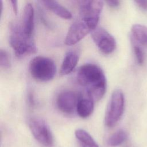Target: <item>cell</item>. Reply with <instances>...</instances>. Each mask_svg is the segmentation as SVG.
I'll return each mask as SVG.
<instances>
[{
	"label": "cell",
	"instance_id": "1",
	"mask_svg": "<svg viewBox=\"0 0 147 147\" xmlns=\"http://www.w3.org/2000/svg\"><path fill=\"white\" fill-rule=\"evenodd\" d=\"M79 83L85 88L87 96L94 102L99 100L106 91V78L102 69L97 64L82 65L76 75Z\"/></svg>",
	"mask_w": 147,
	"mask_h": 147
},
{
	"label": "cell",
	"instance_id": "2",
	"mask_svg": "<svg viewBox=\"0 0 147 147\" xmlns=\"http://www.w3.org/2000/svg\"><path fill=\"white\" fill-rule=\"evenodd\" d=\"M9 28V42L17 57H22L37 52L33 37L28 36L24 32L21 24L13 22Z\"/></svg>",
	"mask_w": 147,
	"mask_h": 147
},
{
	"label": "cell",
	"instance_id": "3",
	"mask_svg": "<svg viewBox=\"0 0 147 147\" xmlns=\"http://www.w3.org/2000/svg\"><path fill=\"white\" fill-rule=\"evenodd\" d=\"M29 71L34 79L47 82L53 79L56 72V66L54 61L51 58L37 56L30 60Z\"/></svg>",
	"mask_w": 147,
	"mask_h": 147
},
{
	"label": "cell",
	"instance_id": "4",
	"mask_svg": "<svg viewBox=\"0 0 147 147\" xmlns=\"http://www.w3.org/2000/svg\"><path fill=\"white\" fill-rule=\"evenodd\" d=\"M125 96L120 89L115 90L110 97L105 117L107 127H113L119 121L124 112Z\"/></svg>",
	"mask_w": 147,
	"mask_h": 147
},
{
	"label": "cell",
	"instance_id": "5",
	"mask_svg": "<svg viewBox=\"0 0 147 147\" xmlns=\"http://www.w3.org/2000/svg\"><path fill=\"white\" fill-rule=\"evenodd\" d=\"M81 20L92 30L97 27L103 7L102 1H81L79 2Z\"/></svg>",
	"mask_w": 147,
	"mask_h": 147
},
{
	"label": "cell",
	"instance_id": "6",
	"mask_svg": "<svg viewBox=\"0 0 147 147\" xmlns=\"http://www.w3.org/2000/svg\"><path fill=\"white\" fill-rule=\"evenodd\" d=\"M29 128L34 138L42 145L51 147L53 144V137L51 130L43 119L32 117L28 119Z\"/></svg>",
	"mask_w": 147,
	"mask_h": 147
},
{
	"label": "cell",
	"instance_id": "7",
	"mask_svg": "<svg viewBox=\"0 0 147 147\" xmlns=\"http://www.w3.org/2000/svg\"><path fill=\"white\" fill-rule=\"evenodd\" d=\"M91 34L94 43L102 53L109 55L115 50V39L103 28L97 26L91 31Z\"/></svg>",
	"mask_w": 147,
	"mask_h": 147
},
{
	"label": "cell",
	"instance_id": "8",
	"mask_svg": "<svg viewBox=\"0 0 147 147\" xmlns=\"http://www.w3.org/2000/svg\"><path fill=\"white\" fill-rule=\"evenodd\" d=\"M81 95L74 91L65 90L60 92L56 98V106L63 113L70 114L76 110V106Z\"/></svg>",
	"mask_w": 147,
	"mask_h": 147
},
{
	"label": "cell",
	"instance_id": "9",
	"mask_svg": "<svg viewBox=\"0 0 147 147\" xmlns=\"http://www.w3.org/2000/svg\"><path fill=\"white\" fill-rule=\"evenodd\" d=\"M91 31L85 22L81 19L78 20L70 26L65 38V43L67 45H75Z\"/></svg>",
	"mask_w": 147,
	"mask_h": 147
},
{
	"label": "cell",
	"instance_id": "10",
	"mask_svg": "<svg viewBox=\"0 0 147 147\" xmlns=\"http://www.w3.org/2000/svg\"><path fill=\"white\" fill-rule=\"evenodd\" d=\"M34 10L32 3L28 2L24 6L22 28L24 32L30 37H33L34 28Z\"/></svg>",
	"mask_w": 147,
	"mask_h": 147
},
{
	"label": "cell",
	"instance_id": "11",
	"mask_svg": "<svg viewBox=\"0 0 147 147\" xmlns=\"http://www.w3.org/2000/svg\"><path fill=\"white\" fill-rule=\"evenodd\" d=\"M79 59V53L76 51L67 52L61 63L60 73L61 75H67L70 74L76 66Z\"/></svg>",
	"mask_w": 147,
	"mask_h": 147
},
{
	"label": "cell",
	"instance_id": "12",
	"mask_svg": "<svg viewBox=\"0 0 147 147\" xmlns=\"http://www.w3.org/2000/svg\"><path fill=\"white\" fill-rule=\"evenodd\" d=\"M94 101L88 97L81 96L76 106V112L78 115L82 118H86L90 116L94 109Z\"/></svg>",
	"mask_w": 147,
	"mask_h": 147
},
{
	"label": "cell",
	"instance_id": "13",
	"mask_svg": "<svg viewBox=\"0 0 147 147\" xmlns=\"http://www.w3.org/2000/svg\"><path fill=\"white\" fill-rule=\"evenodd\" d=\"M41 2L49 10L55 14L64 19L68 20L72 18V13L64 6L55 1H42Z\"/></svg>",
	"mask_w": 147,
	"mask_h": 147
},
{
	"label": "cell",
	"instance_id": "14",
	"mask_svg": "<svg viewBox=\"0 0 147 147\" xmlns=\"http://www.w3.org/2000/svg\"><path fill=\"white\" fill-rule=\"evenodd\" d=\"M131 40L138 44L147 45V27L141 24H134L131 27Z\"/></svg>",
	"mask_w": 147,
	"mask_h": 147
},
{
	"label": "cell",
	"instance_id": "15",
	"mask_svg": "<svg viewBox=\"0 0 147 147\" xmlns=\"http://www.w3.org/2000/svg\"><path fill=\"white\" fill-rule=\"evenodd\" d=\"M75 135L82 147H99L92 137L85 130L78 129L75 131Z\"/></svg>",
	"mask_w": 147,
	"mask_h": 147
},
{
	"label": "cell",
	"instance_id": "16",
	"mask_svg": "<svg viewBox=\"0 0 147 147\" xmlns=\"http://www.w3.org/2000/svg\"><path fill=\"white\" fill-rule=\"evenodd\" d=\"M127 137L128 135L125 130L123 129L118 130L108 138L107 144L112 147L118 146L125 142Z\"/></svg>",
	"mask_w": 147,
	"mask_h": 147
},
{
	"label": "cell",
	"instance_id": "17",
	"mask_svg": "<svg viewBox=\"0 0 147 147\" xmlns=\"http://www.w3.org/2000/svg\"><path fill=\"white\" fill-rule=\"evenodd\" d=\"M133 44V52L136 58L137 63L141 65L144 63V53L142 49V48L140 46V45L136 42L135 41L131 40Z\"/></svg>",
	"mask_w": 147,
	"mask_h": 147
},
{
	"label": "cell",
	"instance_id": "18",
	"mask_svg": "<svg viewBox=\"0 0 147 147\" xmlns=\"http://www.w3.org/2000/svg\"><path fill=\"white\" fill-rule=\"evenodd\" d=\"M0 65L4 68H10L11 65L9 55L7 52L3 49H1L0 51Z\"/></svg>",
	"mask_w": 147,
	"mask_h": 147
},
{
	"label": "cell",
	"instance_id": "19",
	"mask_svg": "<svg viewBox=\"0 0 147 147\" xmlns=\"http://www.w3.org/2000/svg\"><path fill=\"white\" fill-rule=\"evenodd\" d=\"M135 3L141 9L144 10H147V1H135Z\"/></svg>",
	"mask_w": 147,
	"mask_h": 147
},
{
	"label": "cell",
	"instance_id": "20",
	"mask_svg": "<svg viewBox=\"0 0 147 147\" xmlns=\"http://www.w3.org/2000/svg\"><path fill=\"white\" fill-rule=\"evenodd\" d=\"M28 101L30 106H33L35 104L34 98L32 92H29L28 94Z\"/></svg>",
	"mask_w": 147,
	"mask_h": 147
},
{
	"label": "cell",
	"instance_id": "21",
	"mask_svg": "<svg viewBox=\"0 0 147 147\" xmlns=\"http://www.w3.org/2000/svg\"><path fill=\"white\" fill-rule=\"evenodd\" d=\"M106 2L107 3V5L113 8H115L118 7L119 4H120V1H115V0H113V1H106Z\"/></svg>",
	"mask_w": 147,
	"mask_h": 147
},
{
	"label": "cell",
	"instance_id": "22",
	"mask_svg": "<svg viewBox=\"0 0 147 147\" xmlns=\"http://www.w3.org/2000/svg\"><path fill=\"white\" fill-rule=\"evenodd\" d=\"M10 3L11 5V7L13 10V12L14 14L16 15L18 13V1H14V0H11Z\"/></svg>",
	"mask_w": 147,
	"mask_h": 147
}]
</instances>
